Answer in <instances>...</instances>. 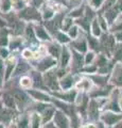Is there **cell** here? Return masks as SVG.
Returning <instances> with one entry per match:
<instances>
[{"label":"cell","mask_w":122,"mask_h":128,"mask_svg":"<svg viewBox=\"0 0 122 128\" xmlns=\"http://www.w3.org/2000/svg\"><path fill=\"white\" fill-rule=\"evenodd\" d=\"M55 118H56V123L60 124L62 127H66V126H67V120H66V118H65L63 114L58 113V114L56 115Z\"/></svg>","instance_id":"cell-1"},{"label":"cell","mask_w":122,"mask_h":128,"mask_svg":"<svg viewBox=\"0 0 122 128\" xmlns=\"http://www.w3.org/2000/svg\"><path fill=\"white\" fill-rule=\"evenodd\" d=\"M90 86H91V83H90L89 80H83L78 84V88H81L82 90H88Z\"/></svg>","instance_id":"cell-2"},{"label":"cell","mask_w":122,"mask_h":128,"mask_svg":"<svg viewBox=\"0 0 122 128\" xmlns=\"http://www.w3.org/2000/svg\"><path fill=\"white\" fill-rule=\"evenodd\" d=\"M3 102L7 107H13V97L9 94H5L3 96Z\"/></svg>","instance_id":"cell-3"},{"label":"cell","mask_w":122,"mask_h":128,"mask_svg":"<svg viewBox=\"0 0 122 128\" xmlns=\"http://www.w3.org/2000/svg\"><path fill=\"white\" fill-rule=\"evenodd\" d=\"M71 78H70V77H67L66 79H64V80H63V83H62V84H63V88H64V89H66V88H69L70 86H71Z\"/></svg>","instance_id":"cell-4"},{"label":"cell","mask_w":122,"mask_h":128,"mask_svg":"<svg viewBox=\"0 0 122 128\" xmlns=\"http://www.w3.org/2000/svg\"><path fill=\"white\" fill-rule=\"evenodd\" d=\"M37 34H38V36L41 38H42V40H46L47 38H48L47 36V33L42 29H37Z\"/></svg>","instance_id":"cell-5"},{"label":"cell","mask_w":122,"mask_h":128,"mask_svg":"<svg viewBox=\"0 0 122 128\" xmlns=\"http://www.w3.org/2000/svg\"><path fill=\"white\" fill-rule=\"evenodd\" d=\"M21 84L23 86H28L30 84V79L29 78H23L22 79V81H21Z\"/></svg>","instance_id":"cell-6"},{"label":"cell","mask_w":122,"mask_h":128,"mask_svg":"<svg viewBox=\"0 0 122 128\" xmlns=\"http://www.w3.org/2000/svg\"><path fill=\"white\" fill-rule=\"evenodd\" d=\"M38 118L37 116H34L33 118V124H34V128H37V124H38Z\"/></svg>","instance_id":"cell-7"},{"label":"cell","mask_w":122,"mask_h":128,"mask_svg":"<svg viewBox=\"0 0 122 128\" xmlns=\"http://www.w3.org/2000/svg\"><path fill=\"white\" fill-rule=\"evenodd\" d=\"M23 54H25V57H26V58H29V57H31V56H32V54L29 52L28 50H26L25 52H23Z\"/></svg>","instance_id":"cell-8"},{"label":"cell","mask_w":122,"mask_h":128,"mask_svg":"<svg viewBox=\"0 0 122 128\" xmlns=\"http://www.w3.org/2000/svg\"><path fill=\"white\" fill-rule=\"evenodd\" d=\"M118 38H119V40H122V33L118 35Z\"/></svg>","instance_id":"cell-9"},{"label":"cell","mask_w":122,"mask_h":128,"mask_svg":"<svg viewBox=\"0 0 122 128\" xmlns=\"http://www.w3.org/2000/svg\"><path fill=\"white\" fill-rule=\"evenodd\" d=\"M88 128H96V127H94V126H92V125H91V126H89Z\"/></svg>","instance_id":"cell-10"},{"label":"cell","mask_w":122,"mask_h":128,"mask_svg":"<svg viewBox=\"0 0 122 128\" xmlns=\"http://www.w3.org/2000/svg\"><path fill=\"white\" fill-rule=\"evenodd\" d=\"M120 105H121V107H122V99H121V100H120Z\"/></svg>","instance_id":"cell-11"}]
</instances>
